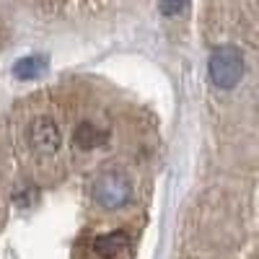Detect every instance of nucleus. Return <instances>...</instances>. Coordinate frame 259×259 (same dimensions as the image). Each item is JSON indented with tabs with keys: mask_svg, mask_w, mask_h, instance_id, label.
Returning <instances> with one entry per match:
<instances>
[{
	"mask_svg": "<svg viewBox=\"0 0 259 259\" xmlns=\"http://www.w3.org/2000/svg\"><path fill=\"white\" fill-rule=\"evenodd\" d=\"M207 73L215 89L221 91H231L241 83L244 78V55L239 47L233 45H221L215 47L207 62Z\"/></svg>",
	"mask_w": 259,
	"mask_h": 259,
	"instance_id": "obj_1",
	"label": "nucleus"
},
{
	"mask_svg": "<svg viewBox=\"0 0 259 259\" xmlns=\"http://www.w3.org/2000/svg\"><path fill=\"white\" fill-rule=\"evenodd\" d=\"M130 187L127 177L119 174V171H104V174L96 179V200L106 207V210H117L130 200Z\"/></svg>",
	"mask_w": 259,
	"mask_h": 259,
	"instance_id": "obj_2",
	"label": "nucleus"
},
{
	"mask_svg": "<svg viewBox=\"0 0 259 259\" xmlns=\"http://www.w3.org/2000/svg\"><path fill=\"white\" fill-rule=\"evenodd\" d=\"M127 249H130V239L124 233H106L94 241V251L104 259H114V256L124 254Z\"/></svg>",
	"mask_w": 259,
	"mask_h": 259,
	"instance_id": "obj_5",
	"label": "nucleus"
},
{
	"mask_svg": "<svg viewBox=\"0 0 259 259\" xmlns=\"http://www.w3.org/2000/svg\"><path fill=\"white\" fill-rule=\"evenodd\" d=\"M189 6V0H161V13L163 16H179Z\"/></svg>",
	"mask_w": 259,
	"mask_h": 259,
	"instance_id": "obj_7",
	"label": "nucleus"
},
{
	"mask_svg": "<svg viewBox=\"0 0 259 259\" xmlns=\"http://www.w3.org/2000/svg\"><path fill=\"white\" fill-rule=\"evenodd\" d=\"M106 130H99L94 127L91 122H80L75 130H73V145L78 150H96L106 143Z\"/></svg>",
	"mask_w": 259,
	"mask_h": 259,
	"instance_id": "obj_4",
	"label": "nucleus"
},
{
	"mask_svg": "<svg viewBox=\"0 0 259 259\" xmlns=\"http://www.w3.org/2000/svg\"><path fill=\"white\" fill-rule=\"evenodd\" d=\"M60 143H62V135H60V127L55 124V119L47 114L34 117L29 127V145L39 150V153H55V150H60Z\"/></svg>",
	"mask_w": 259,
	"mask_h": 259,
	"instance_id": "obj_3",
	"label": "nucleus"
},
{
	"mask_svg": "<svg viewBox=\"0 0 259 259\" xmlns=\"http://www.w3.org/2000/svg\"><path fill=\"white\" fill-rule=\"evenodd\" d=\"M45 73V60L41 57H24L13 65V75L18 80H34Z\"/></svg>",
	"mask_w": 259,
	"mask_h": 259,
	"instance_id": "obj_6",
	"label": "nucleus"
}]
</instances>
